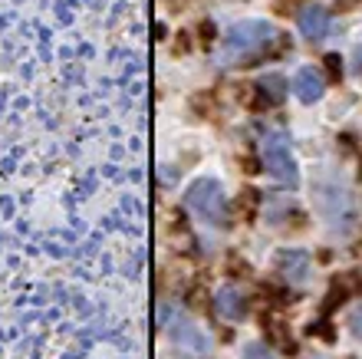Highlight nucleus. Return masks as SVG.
Wrapping results in <instances>:
<instances>
[{"instance_id": "obj_10", "label": "nucleus", "mask_w": 362, "mask_h": 359, "mask_svg": "<svg viewBox=\"0 0 362 359\" xmlns=\"http://www.w3.org/2000/svg\"><path fill=\"white\" fill-rule=\"evenodd\" d=\"M339 63H343V59L336 57V53H329V57H326V69H329V76H333V79H339V73H343V67H339Z\"/></svg>"}, {"instance_id": "obj_13", "label": "nucleus", "mask_w": 362, "mask_h": 359, "mask_svg": "<svg viewBox=\"0 0 362 359\" xmlns=\"http://www.w3.org/2000/svg\"><path fill=\"white\" fill-rule=\"evenodd\" d=\"M247 359H270L267 350H260V346H247Z\"/></svg>"}, {"instance_id": "obj_1", "label": "nucleus", "mask_w": 362, "mask_h": 359, "mask_svg": "<svg viewBox=\"0 0 362 359\" xmlns=\"http://www.w3.org/2000/svg\"><path fill=\"white\" fill-rule=\"evenodd\" d=\"M276 43V30L267 20H244L234 23L224 37V50H221V63L224 67H250L257 57L267 53V47Z\"/></svg>"}, {"instance_id": "obj_5", "label": "nucleus", "mask_w": 362, "mask_h": 359, "mask_svg": "<svg viewBox=\"0 0 362 359\" xmlns=\"http://www.w3.org/2000/svg\"><path fill=\"white\" fill-rule=\"evenodd\" d=\"M274 264L290 284H303L306 274H310V254L306 251H280L274 257Z\"/></svg>"}, {"instance_id": "obj_2", "label": "nucleus", "mask_w": 362, "mask_h": 359, "mask_svg": "<svg viewBox=\"0 0 362 359\" xmlns=\"http://www.w3.org/2000/svg\"><path fill=\"white\" fill-rule=\"evenodd\" d=\"M191 211H198L208 224L224 227L228 224V201H224V188L214 178H198L185 195Z\"/></svg>"}, {"instance_id": "obj_8", "label": "nucleus", "mask_w": 362, "mask_h": 359, "mask_svg": "<svg viewBox=\"0 0 362 359\" xmlns=\"http://www.w3.org/2000/svg\"><path fill=\"white\" fill-rule=\"evenodd\" d=\"M218 313L224 320H244V313H247V300H244V293L234 290V287H224L218 293V300H214Z\"/></svg>"}, {"instance_id": "obj_11", "label": "nucleus", "mask_w": 362, "mask_h": 359, "mask_svg": "<svg viewBox=\"0 0 362 359\" xmlns=\"http://www.w3.org/2000/svg\"><path fill=\"white\" fill-rule=\"evenodd\" d=\"M349 326H353V333L362 340V310H356V313H353V320H349Z\"/></svg>"}, {"instance_id": "obj_12", "label": "nucleus", "mask_w": 362, "mask_h": 359, "mask_svg": "<svg viewBox=\"0 0 362 359\" xmlns=\"http://www.w3.org/2000/svg\"><path fill=\"white\" fill-rule=\"evenodd\" d=\"M353 69H356V76H362V43L353 50Z\"/></svg>"}, {"instance_id": "obj_4", "label": "nucleus", "mask_w": 362, "mask_h": 359, "mask_svg": "<svg viewBox=\"0 0 362 359\" xmlns=\"http://www.w3.org/2000/svg\"><path fill=\"white\" fill-rule=\"evenodd\" d=\"M168 333H172V346L178 350V359H201L208 353V340H204L198 326H191L188 320L178 317V320L168 326Z\"/></svg>"}, {"instance_id": "obj_7", "label": "nucleus", "mask_w": 362, "mask_h": 359, "mask_svg": "<svg viewBox=\"0 0 362 359\" xmlns=\"http://www.w3.org/2000/svg\"><path fill=\"white\" fill-rule=\"evenodd\" d=\"M293 89H296V96L303 99V103H316L320 96H323V76L316 73L313 67H303L300 73L293 76Z\"/></svg>"}, {"instance_id": "obj_3", "label": "nucleus", "mask_w": 362, "mask_h": 359, "mask_svg": "<svg viewBox=\"0 0 362 359\" xmlns=\"http://www.w3.org/2000/svg\"><path fill=\"white\" fill-rule=\"evenodd\" d=\"M260 155H264V165H267L270 175H274L280 185H286V188H296V185H300V171H296V159H293V152H290L286 135H280V132L264 135Z\"/></svg>"}, {"instance_id": "obj_9", "label": "nucleus", "mask_w": 362, "mask_h": 359, "mask_svg": "<svg viewBox=\"0 0 362 359\" xmlns=\"http://www.w3.org/2000/svg\"><path fill=\"white\" fill-rule=\"evenodd\" d=\"M254 89H257L260 103H267V106L284 103V96H286V83H284V76H260L257 83H254Z\"/></svg>"}, {"instance_id": "obj_6", "label": "nucleus", "mask_w": 362, "mask_h": 359, "mask_svg": "<svg viewBox=\"0 0 362 359\" xmlns=\"http://www.w3.org/2000/svg\"><path fill=\"white\" fill-rule=\"evenodd\" d=\"M300 33H303L310 43L323 40L329 33V13L323 7H306L300 10Z\"/></svg>"}]
</instances>
